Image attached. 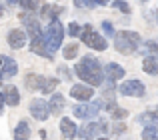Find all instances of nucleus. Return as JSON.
<instances>
[{"label":"nucleus","instance_id":"f257e3e1","mask_svg":"<svg viewBox=\"0 0 158 140\" xmlns=\"http://www.w3.org/2000/svg\"><path fill=\"white\" fill-rule=\"evenodd\" d=\"M74 70H76V76L90 86H102L104 82V68L94 56H82Z\"/></svg>","mask_w":158,"mask_h":140},{"label":"nucleus","instance_id":"f03ea898","mask_svg":"<svg viewBox=\"0 0 158 140\" xmlns=\"http://www.w3.org/2000/svg\"><path fill=\"white\" fill-rule=\"evenodd\" d=\"M142 44V36L134 30H120L114 34V48L120 54H136Z\"/></svg>","mask_w":158,"mask_h":140},{"label":"nucleus","instance_id":"7ed1b4c3","mask_svg":"<svg viewBox=\"0 0 158 140\" xmlns=\"http://www.w3.org/2000/svg\"><path fill=\"white\" fill-rule=\"evenodd\" d=\"M42 34H44V42H46L48 52L54 56L58 50H60L62 40H64V26H62L60 18L50 20V22H48V26L42 30Z\"/></svg>","mask_w":158,"mask_h":140},{"label":"nucleus","instance_id":"20e7f679","mask_svg":"<svg viewBox=\"0 0 158 140\" xmlns=\"http://www.w3.org/2000/svg\"><path fill=\"white\" fill-rule=\"evenodd\" d=\"M80 38H82V42H84L88 48H92V50L104 52L106 48H108V42H106V38H104L102 34H98V32L94 30V28L90 26V24H84V26H82Z\"/></svg>","mask_w":158,"mask_h":140},{"label":"nucleus","instance_id":"39448f33","mask_svg":"<svg viewBox=\"0 0 158 140\" xmlns=\"http://www.w3.org/2000/svg\"><path fill=\"white\" fill-rule=\"evenodd\" d=\"M100 108H104V98H96L94 102H80L72 108L74 116L76 118H82V120H90V118H96Z\"/></svg>","mask_w":158,"mask_h":140},{"label":"nucleus","instance_id":"423d86ee","mask_svg":"<svg viewBox=\"0 0 158 140\" xmlns=\"http://www.w3.org/2000/svg\"><path fill=\"white\" fill-rule=\"evenodd\" d=\"M18 18H20V22L24 24V30H26L28 38H34V36L42 34V26H40L38 18L34 16V12H32V10H24V12H20Z\"/></svg>","mask_w":158,"mask_h":140},{"label":"nucleus","instance_id":"0eeeda50","mask_svg":"<svg viewBox=\"0 0 158 140\" xmlns=\"http://www.w3.org/2000/svg\"><path fill=\"white\" fill-rule=\"evenodd\" d=\"M28 110H30V116L38 122H44L50 118V106H48V100H44V98H32Z\"/></svg>","mask_w":158,"mask_h":140},{"label":"nucleus","instance_id":"6e6552de","mask_svg":"<svg viewBox=\"0 0 158 140\" xmlns=\"http://www.w3.org/2000/svg\"><path fill=\"white\" fill-rule=\"evenodd\" d=\"M118 92L122 96H132V98H142L146 94V86L140 80H124L118 86Z\"/></svg>","mask_w":158,"mask_h":140},{"label":"nucleus","instance_id":"1a4fd4ad","mask_svg":"<svg viewBox=\"0 0 158 140\" xmlns=\"http://www.w3.org/2000/svg\"><path fill=\"white\" fill-rule=\"evenodd\" d=\"M106 130H108V126L104 122H90L88 120L82 128H78V136L82 140H92V138H96L98 134L106 132Z\"/></svg>","mask_w":158,"mask_h":140},{"label":"nucleus","instance_id":"9d476101","mask_svg":"<svg viewBox=\"0 0 158 140\" xmlns=\"http://www.w3.org/2000/svg\"><path fill=\"white\" fill-rule=\"evenodd\" d=\"M28 40H30V38H28L26 30H22V28H12V30L8 32V36H6V42H8V46H10L12 50H20V48H24Z\"/></svg>","mask_w":158,"mask_h":140},{"label":"nucleus","instance_id":"9b49d317","mask_svg":"<svg viewBox=\"0 0 158 140\" xmlns=\"http://www.w3.org/2000/svg\"><path fill=\"white\" fill-rule=\"evenodd\" d=\"M70 96L78 102H86L94 96V86L86 84V82L84 84H74V86H70Z\"/></svg>","mask_w":158,"mask_h":140},{"label":"nucleus","instance_id":"f8f14e48","mask_svg":"<svg viewBox=\"0 0 158 140\" xmlns=\"http://www.w3.org/2000/svg\"><path fill=\"white\" fill-rule=\"evenodd\" d=\"M30 52H32V54H38V56H46L48 60L54 58L50 52H48V48H46L44 34H38V36H34V38H30Z\"/></svg>","mask_w":158,"mask_h":140},{"label":"nucleus","instance_id":"ddd939ff","mask_svg":"<svg viewBox=\"0 0 158 140\" xmlns=\"http://www.w3.org/2000/svg\"><path fill=\"white\" fill-rule=\"evenodd\" d=\"M60 134L64 140H74L78 136V126L74 124L72 118H60Z\"/></svg>","mask_w":158,"mask_h":140},{"label":"nucleus","instance_id":"4468645a","mask_svg":"<svg viewBox=\"0 0 158 140\" xmlns=\"http://www.w3.org/2000/svg\"><path fill=\"white\" fill-rule=\"evenodd\" d=\"M18 74V62L12 56H2V66H0V76L2 78H14Z\"/></svg>","mask_w":158,"mask_h":140},{"label":"nucleus","instance_id":"2eb2a0df","mask_svg":"<svg viewBox=\"0 0 158 140\" xmlns=\"http://www.w3.org/2000/svg\"><path fill=\"white\" fill-rule=\"evenodd\" d=\"M124 74H126V70L120 66L118 62H108L104 66V78L106 80H112V82H118L124 78Z\"/></svg>","mask_w":158,"mask_h":140},{"label":"nucleus","instance_id":"dca6fc26","mask_svg":"<svg viewBox=\"0 0 158 140\" xmlns=\"http://www.w3.org/2000/svg\"><path fill=\"white\" fill-rule=\"evenodd\" d=\"M62 14V8L56 6V4H42V8H40V18L42 20H56L58 16Z\"/></svg>","mask_w":158,"mask_h":140},{"label":"nucleus","instance_id":"f3484780","mask_svg":"<svg viewBox=\"0 0 158 140\" xmlns=\"http://www.w3.org/2000/svg\"><path fill=\"white\" fill-rule=\"evenodd\" d=\"M30 124H28L26 120H20L18 124L14 126V132H12V136H14V140H30Z\"/></svg>","mask_w":158,"mask_h":140},{"label":"nucleus","instance_id":"a211bd4d","mask_svg":"<svg viewBox=\"0 0 158 140\" xmlns=\"http://www.w3.org/2000/svg\"><path fill=\"white\" fill-rule=\"evenodd\" d=\"M4 98H6L8 106H18L20 104V92L14 84H6L4 86Z\"/></svg>","mask_w":158,"mask_h":140},{"label":"nucleus","instance_id":"6ab92c4d","mask_svg":"<svg viewBox=\"0 0 158 140\" xmlns=\"http://www.w3.org/2000/svg\"><path fill=\"white\" fill-rule=\"evenodd\" d=\"M48 106H50V114H60L66 106V98L62 96V94L54 92L50 96V100H48Z\"/></svg>","mask_w":158,"mask_h":140},{"label":"nucleus","instance_id":"aec40b11","mask_svg":"<svg viewBox=\"0 0 158 140\" xmlns=\"http://www.w3.org/2000/svg\"><path fill=\"white\" fill-rule=\"evenodd\" d=\"M142 70L146 74H150V76H156V74H158V58H156V56H144Z\"/></svg>","mask_w":158,"mask_h":140},{"label":"nucleus","instance_id":"412c9836","mask_svg":"<svg viewBox=\"0 0 158 140\" xmlns=\"http://www.w3.org/2000/svg\"><path fill=\"white\" fill-rule=\"evenodd\" d=\"M42 82H44V76H40V74H28L24 78V84H26L28 90H40L42 88Z\"/></svg>","mask_w":158,"mask_h":140},{"label":"nucleus","instance_id":"4be33fe9","mask_svg":"<svg viewBox=\"0 0 158 140\" xmlns=\"http://www.w3.org/2000/svg\"><path fill=\"white\" fill-rule=\"evenodd\" d=\"M140 50L144 56H158V42L156 40H146L140 44Z\"/></svg>","mask_w":158,"mask_h":140},{"label":"nucleus","instance_id":"5701e85b","mask_svg":"<svg viewBox=\"0 0 158 140\" xmlns=\"http://www.w3.org/2000/svg\"><path fill=\"white\" fill-rule=\"evenodd\" d=\"M62 56L66 60H74L78 56V42H70L66 46H62Z\"/></svg>","mask_w":158,"mask_h":140},{"label":"nucleus","instance_id":"b1692460","mask_svg":"<svg viewBox=\"0 0 158 140\" xmlns=\"http://www.w3.org/2000/svg\"><path fill=\"white\" fill-rule=\"evenodd\" d=\"M156 114H154V110H150V112H142V114H138L136 116V122L138 124H144V126H148V124H156Z\"/></svg>","mask_w":158,"mask_h":140},{"label":"nucleus","instance_id":"393cba45","mask_svg":"<svg viewBox=\"0 0 158 140\" xmlns=\"http://www.w3.org/2000/svg\"><path fill=\"white\" fill-rule=\"evenodd\" d=\"M56 86H58V78H46V76H44V82H42L40 92H42V94H52L54 90H56Z\"/></svg>","mask_w":158,"mask_h":140},{"label":"nucleus","instance_id":"a878e982","mask_svg":"<svg viewBox=\"0 0 158 140\" xmlns=\"http://www.w3.org/2000/svg\"><path fill=\"white\" fill-rule=\"evenodd\" d=\"M142 140H158V126L156 124H148V126H144V130H142Z\"/></svg>","mask_w":158,"mask_h":140},{"label":"nucleus","instance_id":"bb28decb","mask_svg":"<svg viewBox=\"0 0 158 140\" xmlns=\"http://www.w3.org/2000/svg\"><path fill=\"white\" fill-rule=\"evenodd\" d=\"M18 4L24 8V10H32V12H34L36 8H38L40 2H38V0H18Z\"/></svg>","mask_w":158,"mask_h":140},{"label":"nucleus","instance_id":"cd10ccee","mask_svg":"<svg viewBox=\"0 0 158 140\" xmlns=\"http://www.w3.org/2000/svg\"><path fill=\"white\" fill-rule=\"evenodd\" d=\"M112 8H118L124 14H130V6H128V2H124V0H112Z\"/></svg>","mask_w":158,"mask_h":140},{"label":"nucleus","instance_id":"c85d7f7f","mask_svg":"<svg viewBox=\"0 0 158 140\" xmlns=\"http://www.w3.org/2000/svg\"><path fill=\"white\" fill-rule=\"evenodd\" d=\"M110 114H112V118L118 122V120H124V118L128 116V110H126V108H114Z\"/></svg>","mask_w":158,"mask_h":140},{"label":"nucleus","instance_id":"c756f323","mask_svg":"<svg viewBox=\"0 0 158 140\" xmlns=\"http://www.w3.org/2000/svg\"><path fill=\"white\" fill-rule=\"evenodd\" d=\"M80 32H82V26H80L78 22H70V24H68V34L72 36V38L80 36Z\"/></svg>","mask_w":158,"mask_h":140},{"label":"nucleus","instance_id":"7c9ffc66","mask_svg":"<svg viewBox=\"0 0 158 140\" xmlns=\"http://www.w3.org/2000/svg\"><path fill=\"white\" fill-rule=\"evenodd\" d=\"M102 30H104V34H106V36L114 38L116 30H114V26H112V22H110V20H104V22H102Z\"/></svg>","mask_w":158,"mask_h":140},{"label":"nucleus","instance_id":"2f4dec72","mask_svg":"<svg viewBox=\"0 0 158 140\" xmlns=\"http://www.w3.org/2000/svg\"><path fill=\"white\" fill-rule=\"evenodd\" d=\"M58 76L64 78V80H70V78H72V74H70V68H66V66H58Z\"/></svg>","mask_w":158,"mask_h":140},{"label":"nucleus","instance_id":"473e14b6","mask_svg":"<svg viewBox=\"0 0 158 140\" xmlns=\"http://www.w3.org/2000/svg\"><path fill=\"white\" fill-rule=\"evenodd\" d=\"M74 6L76 8H92V2L90 0H74Z\"/></svg>","mask_w":158,"mask_h":140},{"label":"nucleus","instance_id":"72a5a7b5","mask_svg":"<svg viewBox=\"0 0 158 140\" xmlns=\"http://www.w3.org/2000/svg\"><path fill=\"white\" fill-rule=\"evenodd\" d=\"M114 132L116 136H122V132H126V124H122V120H118V124L114 126Z\"/></svg>","mask_w":158,"mask_h":140},{"label":"nucleus","instance_id":"f704fd0d","mask_svg":"<svg viewBox=\"0 0 158 140\" xmlns=\"http://www.w3.org/2000/svg\"><path fill=\"white\" fill-rule=\"evenodd\" d=\"M4 104H6V98H4V92H0V116L4 114Z\"/></svg>","mask_w":158,"mask_h":140},{"label":"nucleus","instance_id":"c9c22d12","mask_svg":"<svg viewBox=\"0 0 158 140\" xmlns=\"http://www.w3.org/2000/svg\"><path fill=\"white\" fill-rule=\"evenodd\" d=\"M90 2H92V8H94V6H106L110 0H90Z\"/></svg>","mask_w":158,"mask_h":140},{"label":"nucleus","instance_id":"e433bc0d","mask_svg":"<svg viewBox=\"0 0 158 140\" xmlns=\"http://www.w3.org/2000/svg\"><path fill=\"white\" fill-rule=\"evenodd\" d=\"M4 2H6L8 6H16V4H18V0H4Z\"/></svg>","mask_w":158,"mask_h":140},{"label":"nucleus","instance_id":"4c0bfd02","mask_svg":"<svg viewBox=\"0 0 158 140\" xmlns=\"http://www.w3.org/2000/svg\"><path fill=\"white\" fill-rule=\"evenodd\" d=\"M38 134H40V138H42V140H44V138H46V136H48V132H46V130H40V132H38Z\"/></svg>","mask_w":158,"mask_h":140},{"label":"nucleus","instance_id":"58836bf2","mask_svg":"<svg viewBox=\"0 0 158 140\" xmlns=\"http://www.w3.org/2000/svg\"><path fill=\"white\" fill-rule=\"evenodd\" d=\"M154 114H156V118H158V108H154Z\"/></svg>","mask_w":158,"mask_h":140},{"label":"nucleus","instance_id":"ea45409f","mask_svg":"<svg viewBox=\"0 0 158 140\" xmlns=\"http://www.w3.org/2000/svg\"><path fill=\"white\" fill-rule=\"evenodd\" d=\"M2 12H4V8H2V6H0V16H2Z\"/></svg>","mask_w":158,"mask_h":140},{"label":"nucleus","instance_id":"a19ab883","mask_svg":"<svg viewBox=\"0 0 158 140\" xmlns=\"http://www.w3.org/2000/svg\"><path fill=\"white\" fill-rule=\"evenodd\" d=\"M156 22H158V10H156Z\"/></svg>","mask_w":158,"mask_h":140},{"label":"nucleus","instance_id":"79ce46f5","mask_svg":"<svg viewBox=\"0 0 158 140\" xmlns=\"http://www.w3.org/2000/svg\"><path fill=\"white\" fill-rule=\"evenodd\" d=\"M0 86H2V76H0Z\"/></svg>","mask_w":158,"mask_h":140},{"label":"nucleus","instance_id":"37998d69","mask_svg":"<svg viewBox=\"0 0 158 140\" xmlns=\"http://www.w3.org/2000/svg\"><path fill=\"white\" fill-rule=\"evenodd\" d=\"M98 140H108V138H98Z\"/></svg>","mask_w":158,"mask_h":140},{"label":"nucleus","instance_id":"c03bdc74","mask_svg":"<svg viewBox=\"0 0 158 140\" xmlns=\"http://www.w3.org/2000/svg\"><path fill=\"white\" fill-rule=\"evenodd\" d=\"M0 66H2V58H0Z\"/></svg>","mask_w":158,"mask_h":140}]
</instances>
